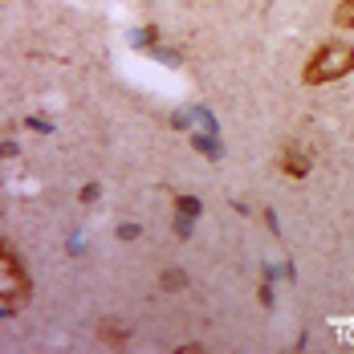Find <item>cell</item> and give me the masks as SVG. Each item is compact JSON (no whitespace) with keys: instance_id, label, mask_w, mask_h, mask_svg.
<instances>
[{"instance_id":"cell-2","label":"cell","mask_w":354,"mask_h":354,"mask_svg":"<svg viewBox=\"0 0 354 354\" xmlns=\"http://www.w3.org/2000/svg\"><path fill=\"white\" fill-rule=\"evenodd\" d=\"M29 293H33V285H29L21 257L12 252L8 241H0V314H12V306L29 301Z\"/></svg>"},{"instance_id":"cell-10","label":"cell","mask_w":354,"mask_h":354,"mask_svg":"<svg viewBox=\"0 0 354 354\" xmlns=\"http://www.w3.org/2000/svg\"><path fill=\"white\" fill-rule=\"evenodd\" d=\"M192 142H196V147H200V151H204L208 159H220V147H216L212 139H192Z\"/></svg>"},{"instance_id":"cell-8","label":"cell","mask_w":354,"mask_h":354,"mask_svg":"<svg viewBox=\"0 0 354 354\" xmlns=\"http://www.w3.org/2000/svg\"><path fill=\"white\" fill-rule=\"evenodd\" d=\"M98 196H102V187H98V183H86V187L77 192V200H82V204H94Z\"/></svg>"},{"instance_id":"cell-3","label":"cell","mask_w":354,"mask_h":354,"mask_svg":"<svg viewBox=\"0 0 354 354\" xmlns=\"http://www.w3.org/2000/svg\"><path fill=\"white\" fill-rule=\"evenodd\" d=\"M310 167H314V159H310V151H306L301 142H289V147L281 151V171L289 179H306Z\"/></svg>"},{"instance_id":"cell-9","label":"cell","mask_w":354,"mask_h":354,"mask_svg":"<svg viewBox=\"0 0 354 354\" xmlns=\"http://www.w3.org/2000/svg\"><path fill=\"white\" fill-rule=\"evenodd\" d=\"M139 224H118V241H139Z\"/></svg>"},{"instance_id":"cell-11","label":"cell","mask_w":354,"mask_h":354,"mask_svg":"<svg viewBox=\"0 0 354 354\" xmlns=\"http://www.w3.org/2000/svg\"><path fill=\"white\" fill-rule=\"evenodd\" d=\"M12 155H17V142L4 139V142H0V159H12Z\"/></svg>"},{"instance_id":"cell-5","label":"cell","mask_w":354,"mask_h":354,"mask_svg":"<svg viewBox=\"0 0 354 354\" xmlns=\"http://www.w3.org/2000/svg\"><path fill=\"white\" fill-rule=\"evenodd\" d=\"M330 21H334V29L354 33V0H338V4H334V12H330Z\"/></svg>"},{"instance_id":"cell-7","label":"cell","mask_w":354,"mask_h":354,"mask_svg":"<svg viewBox=\"0 0 354 354\" xmlns=\"http://www.w3.org/2000/svg\"><path fill=\"white\" fill-rule=\"evenodd\" d=\"M159 285H163V289H171V293H179V289L187 285V277H183V269H167V273L159 277Z\"/></svg>"},{"instance_id":"cell-1","label":"cell","mask_w":354,"mask_h":354,"mask_svg":"<svg viewBox=\"0 0 354 354\" xmlns=\"http://www.w3.org/2000/svg\"><path fill=\"white\" fill-rule=\"evenodd\" d=\"M354 73V45L346 41H326L310 53V62L301 66V86H326Z\"/></svg>"},{"instance_id":"cell-4","label":"cell","mask_w":354,"mask_h":354,"mask_svg":"<svg viewBox=\"0 0 354 354\" xmlns=\"http://www.w3.org/2000/svg\"><path fill=\"white\" fill-rule=\"evenodd\" d=\"M98 338H102L106 346H127V342H131V330L106 318V322H98Z\"/></svg>"},{"instance_id":"cell-6","label":"cell","mask_w":354,"mask_h":354,"mask_svg":"<svg viewBox=\"0 0 354 354\" xmlns=\"http://www.w3.org/2000/svg\"><path fill=\"white\" fill-rule=\"evenodd\" d=\"M176 212L183 216V220H196V216H200V200H196V196H176Z\"/></svg>"}]
</instances>
